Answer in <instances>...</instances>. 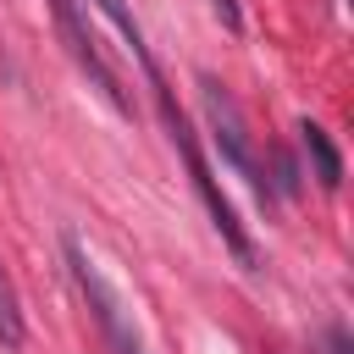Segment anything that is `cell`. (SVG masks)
<instances>
[{
	"mask_svg": "<svg viewBox=\"0 0 354 354\" xmlns=\"http://www.w3.org/2000/svg\"><path fill=\"white\" fill-rule=\"evenodd\" d=\"M299 138H304V155L315 160L321 188H337V183H343V155H337V144L326 138V127H321V122H299Z\"/></svg>",
	"mask_w": 354,
	"mask_h": 354,
	"instance_id": "5b68a950",
	"label": "cell"
},
{
	"mask_svg": "<svg viewBox=\"0 0 354 354\" xmlns=\"http://www.w3.org/2000/svg\"><path fill=\"white\" fill-rule=\"evenodd\" d=\"M61 249H66V271H72L77 293L88 299V310H94V321H100L105 343H111L116 354H144V343H138V332H133V315L122 310L116 288H111V282H105V271L88 260V249H83L77 238H61Z\"/></svg>",
	"mask_w": 354,
	"mask_h": 354,
	"instance_id": "7a4b0ae2",
	"label": "cell"
},
{
	"mask_svg": "<svg viewBox=\"0 0 354 354\" xmlns=\"http://www.w3.org/2000/svg\"><path fill=\"white\" fill-rule=\"evenodd\" d=\"M22 337H28V326H22V299H17L11 271L0 266V343H6V348H22Z\"/></svg>",
	"mask_w": 354,
	"mask_h": 354,
	"instance_id": "52a82bcc",
	"label": "cell"
},
{
	"mask_svg": "<svg viewBox=\"0 0 354 354\" xmlns=\"http://www.w3.org/2000/svg\"><path fill=\"white\" fill-rule=\"evenodd\" d=\"M94 11H105L111 17V28L127 39V50H133V61L144 66V72H155V55H149V44H144V28H138V17L122 6V0H94Z\"/></svg>",
	"mask_w": 354,
	"mask_h": 354,
	"instance_id": "8992f818",
	"label": "cell"
},
{
	"mask_svg": "<svg viewBox=\"0 0 354 354\" xmlns=\"http://www.w3.org/2000/svg\"><path fill=\"white\" fill-rule=\"evenodd\" d=\"M326 354H348V337H343V332H337V326H332V332H326Z\"/></svg>",
	"mask_w": 354,
	"mask_h": 354,
	"instance_id": "9c48e42d",
	"label": "cell"
},
{
	"mask_svg": "<svg viewBox=\"0 0 354 354\" xmlns=\"http://www.w3.org/2000/svg\"><path fill=\"white\" fill-rule=\"evenodd\" d=\"M210 6H216V17H221L232 33H243V17H238V6H232V0H210Z\"/></svg>",
	"mask_w": 354,
	"mask_h": 354,
	"instance_id": "ba28073f",
	"label": "cell"
},
{
	"mask_svg": "<svg viewBox=\"0 0 354 354\" xmlns=\"http://www.w3.org/2000/svg\"><path fill=\"white\" fill-rule=\"evenodd\" d=\"M199 105H205V122H210V138H216V149H221V160L238 171V177H249L260 194H266V177H260V160H254V138H249V122H243V111H238V100L210 77V72H199Z\"/></svg>",
	"mask_w": 354,
	"mask_h": 354,
	"instance_id": "3957f363",
	"label": "cell"
},
{
	"mask_svg": "<svg viewBox=\"0 0 354 354\" xmlns=\"http://www.w3.org/2000/svg\"><path fill=\"white\" fill-rule=\"evenodd\" d=\"M50 11H55V28H61V39H66V55L77 61V72L105 94V105L111 111H133L127 105V94H122V83H116V72L105 66V55H100V39H94V28L83 22V11H77V0H50Z\"/></svg>",
	"mask_w": 354,
	"mask_h": 354,
	"instance_id": "277c9868",
	"label": "cell"
},
{
	"mask_svg": "<svg viewBox=\"0 0 354 354\" xmlns=\"http://www.w3.org/2000/svg\"><path fill=\"white\" fill-rule=\"evenodd\" d=\"M149 83H155V100H160V122H166V133H171L177 155L188 160V177H194V188H199V199H205V210H210L216 232L227 238V249H232L238 260H254V249H249V238H243V227H238V216H232V199L216 188V177H210V166H205V155H199V144H194L188 116L171 105V94H166V83H160V72H149Z\"/></svg>",
	"mask_w": 354,
	"mask_h": 354,
	"instance_id": "6da1fadb",
	"label": "cell"
}]
</instances>
